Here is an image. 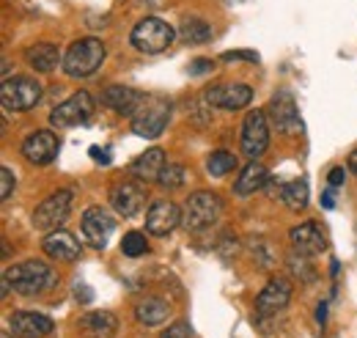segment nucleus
I'll use <instances>...</instances> for the list:
<instances>
[{
  "label": "nucleus",
  "mask_w": 357,
  "mask_h": 338,
  "mask_svg": "<svg viewBox=\"0 0 357 338\" xmlns=\"http://www.w3.org/2000/svg\"><path fill=\"white\" fill-rule=\"evenodd\" d=\"M215 64L209 61V58H198V61H192V66H190V75H204V72H209Z\"/></svg>",
  "instance_id": "obj_37"
},
{
  "label": "nucleus",
  "mask_w": 357,
  "mask_h": 338,
  "mask_svg": "<svg viewBox=\"0 0 357 338\" xmlns=\"http://www.w3.org/2000/svg\"><path fill=\"white\" fill-rule=\"evenodd\" d=\"M77 328L86 333V338H113L119 330V319L110 311H89L80 316Z\"/></svg>",
  "instance_id": "obj_22"
},
{
  "label": "nucleus",
  "mask_w": 357,
  "mask_h": 338,
  "mask_svg": "<svg viewBox=\"0 0 357 338\" xmlns=\"http://www.w3.org/2000/svg\"><path fill=\"white\" fill-rule=\"evenodd\" d=\"M143 102H146V94L135 91V88H127V85H110L102 94V105L110 108L119 116H135Z\"/></svg>",
  "instance_id": "obj_19"
},
{
  "label": "nucleus",
  "mask_w": 357,
  "mask_h": 338,
  "mask_svg": "<svg viewBox=\"0 0 357 338\" xmlns=\"http://www.w3.org/2000/svg\"><path fill=\"white\" fill-rule=\"evenodd\" d=\"M327 182H330L333 187H341V184L347 182V168H341V166L330 168V173H327Z\"/></svg>",
  "instance_id": "obj_36"
},
{
  "label": "nucleus",
  "mask_w": 357,
  "mask_h": 338,
  "mask_svg": "<svg viewBox=\"0 0 357 338\" xmlns=\"http://www.w3.org/2000/svg\"><path fill=\"white\" fill-rule=\"evenodd\" d=\"M8 328L17 338H45L55 330V322L36 311H17V314H11Z\"/></svg>",
  "instance_id": "obj_17"
},
{
  "label": "nucleus",
  "mask_w": 357,
  "mask_h": 338,
  "mask_svg": "<svg viewBox=\"0 0 357 338\" xmlns=\"http://www.w3.org/2000/svg\"><path fill=\"white\" fill-rule=\"evenodd\" d=\"M253 258L259 261L261 270H269L275 264V256H272V251H269V245L264 240H253Z\"/></svg>",
  "instance_id": "obj_32"
},
{
  "label": "nucleus",
  "mask_w": 357,
  "mask_h": 338,
  "mask_svg": "<svg viewBox=\"0 0 357 338\" xmlns=\"http://www.w3.org/2000/svg\"><path fill=\"white\" fill-rule=\"evenodd\" d=\"M278 196L283 201V207L291 212H300L308 207V182L303 179H294V182H286L278 187Z\"/></svg>",
  "instance_id": "obj_26"
},
{
  "label": "nucleus",
  "mask_w": 357,
  "mask_h": 338,
  "mask_svg": "<svg viewBox=\"0 0 357 338\" xmlns=\"http://www.w3.org/2000/svg\"><path fill=\"white\" fill-rule=\"evenodd\" d=\"M25 61H28V66H31V69H36V72H42V75L52 72L58 64H63L61 50L50 42L31 44V47L25 50Z\"/></svg>",
  "instance_id": "obj_23"
},
{
  "label": "nucleus",
  "mask_w": 357,
  "mask_h": 338,
  "mask_svg": "<svg viewBox=\"0 0 357 338\" xmlns=\"http://www.w3.org/2000/svg\"><path fill=\"white\" fill-rule=\"evenodd\" d=\"M149 251V242H146V234L143 231H130V234H124V240H121V254L130 256V258H137V256H143Z\"/></svg>",
  "instance_id": "obj_30"
},
{
  "label": "nucleus",
  "mask_w": 357,
  "mask_h": 338,
  "mask_svg": "<svg viewBox=\"0 0 357 338\" xmlns=\"http://www.w3.org/2000/svg\"><path fill=\"white\" fill-rule=\"evenodd\" d=\"M42 251H45L52 261H77V258H80V242L75 240V234L58 228V231H50L45 237Z\"/></svg>",
  "instance_id": "obj_20"
},
{
  "label": "nucleus",
  "mask_w": 357,
  "mask_h": 338,
  "mask_svg": "<svg viewBox=\"0 0 357 338\" xmlns=\"http://www.w3.org/2000/svg\"><path fill=\"white\" fill-rule=\"evenodd\" d=\"M165 166H168L165 152L162 149H149L132 163V176L137 182H157Z\"/></svg>",
  "instance_id": "obj_24"
},
{
  "label": "nucleus",
  "mask_w": 357,
  "mask_h": 338,
  "mask_svg": "<svg viewBox=\"0 0 357 338\" xmlns=\"http://www.w3.org/2000/svg\"><path fill=\"white\" fill-rule=\"evenodd\" d=\"M176 226H181V210L174 201H154L146 214V231L154 237H168Z\"/></svg>",
  "instance_id": "obj_18"
},
{
  "label": "nucleus",
  "mask_w": 357,
  "mask_h": 338,
  "mask_svg": "<svg viewBox=\"0 0 357 338\" xmlns=\"http://www.w3.org/2000/svg\"><path fill=\"white\" fill-rule=\"evenodd\" d=\"M289 242H291V248H294V254L300 256H319L324 248H327V237H324V231H321V226L319 223H300V226H294L291 231H289Z\"/></svg>",
  "instance_id": "obj_15"
},
{
  "label": "nucleus",
  "mask_w": 357,
  "mask_h": 338,
  "mask_svg": "<svg viewBox=\"0 0 357 338\" xmlns=\"http://www.w3.org/2000/svg\"><path fill=\"white\" fill-rule=\"evenodd\" d=\"M291 300V284L286 278H272L256 297V314L259 316H275L280 314Z\"/></svg>",
  "instance_id": "obj_16"
},
{
  "label": "nucleus",
  "mask_w": 357,
  "mask_h": 338,
  "mask_svg": "<svg viewBox=\"0 0 357 338\" xmlns=\"http://www.w3.org/2000/svg\"><path fill=\"white\" fill-rule=\"evenodd\" d=\"M14 193V170L11 168H0V201H8Z\"/></svg>",
  "instance_id": "obj_33"
},
{
  "label": "nucleus",
  "mask_w": 357,
  "mask_h": 338,
  "mask_svg": "<svg viewBox=\"0 0 357 338\" xmlns=\"http://www.w3.org/2000/svg\"><path fill=\"white\" fill-rule=\"evenodd\" d=\"M267 182H269V170L253 160L250 166H245V168H242V173L236 176V182H234V193L245 198V196L259 193V190H261Z\"/></svg>",
  "instance_id": "obj_25"
},
{
  "label": "nucleus",
  "mask_w": 357,
  "mask_h": 338,
  "mask_svg": "<svg viewBox=\"0 0 357 338\" xmlns=\"http://www.w3.org/2000/svg\"><path fill=\"white\" fill-rule=\"evenodd\" d=\"M190 333H192L190 322L178 319V322H174V325H171L168 330H162V336H160V338H190Z\"/></svg>",
  "instance_id": "obj_34"
},
{
  "label": "nucleus",
  "mask_w": 357,
  "mask_h": 338,
  "mask_svg": "<svg viewBox=\"0 0 357 338\" xmlns=\"http://www.w3.org/2000/svg\"><path fill=\"white\" fill-rule=\"evenodd\" d=\"M69 212H72V190H58L36 207L31 223L36 231L50 234V231H58L69 220Z\"/></svg>",
  "instance_id": "obj_8"
},
{
  "label": "nucleus",
  "mask_w": 357,
  "mask_h": 338,
  "mask_svg": "<svg viewBox=\"0 0 357 338\" xmlns=\"http://www.w3.org/2000/svg\"><path fill=\"white\" fill-rule=\"evenodd\" d=\"M168 122H171V102L162 96H146L140 110L132 116V132L137 138L154 140L165 132Z\"/></svg>",
  "instance_id": "obj_5"
},
{
  "label": "nucleus",
  "mask_w": 357,
  "mask_h": 338,
  "mask_svg": "<svg viewBox=\"0 0 357 338\" xmlns=\"http://www.w3.org/2000/svg\"><path fill=\"white\" fill-rule=\"evenodd\" d=\"M55 281L58 278H55L50 264L39 261V258H28V261L14 264V267H8L3 272V297L8 295L11 289L22 297H36L47 292V289H52Z\"/></svg>",
  "instance_id": "obj_1"
},
{
  "label": "nucleus",
  "mask_w": 357,
  "mask_h": 338,
  "mask_svg": "<svg viewBox=\"0 0 357 338\" xmlns=\"http://www.w3.org/2000/svg\"><path fill=\"white\" fill-rule=\"evenodd\" d=\"M234 168H236V154H231V152H225V149H218V152H212V154L206 157V170H209V176H215V179L228 176Z\"/></svg>",
  "instance_id": "obj_28"
},
{
  "label": "nucleus",
  "mask_w": 357,
  "mask_h": 338,
  "mask_svg": "<svg viewBox=\"0 0 357 338\" xmlns=\"http://www.w3.org/2000/svg\"><path fill=\"white\" fill-rule=\"evenodd\" d=\"M93 110H96L93 96H91L89 91H77V94H72L69 99H63L58 108H52L50 124L55 129L80 127V124H89Z\"/></svg>",
  "instance_id": "obj_7"
},
{
  "label": "nucleus",
  "mask_w": 357,
  "mask_h": 338,
  "mask_svg": "<svg viewBox=\"0 0 357 338\" xmlns=\"http://www.w3.org/2000/svg\"><path fill=\"white\" fill-rule=\"evenodd\" d=\"M269 146L267 110H250L242 122V152L250 160H259Z\"/></svg>",
  "instance_id": "obj_9"
},
{
  "label": "nucleus",
  "mask_w": 357,
  "mask_h": 338,
  "mask_svg": "<svg viewBox=\"0 0 357 338\" xmlns=\"http://www.w3.org/2000/svg\"><path fill=\"white\" fill-rule=\"evenodd\" d=\"M20 152H22V157L31 166H47V163H52L58 157L61 140H58V135L52 129H36V132H31L22 140V149Z\"/></svg>",
  "instance_id": "obj_11"
},
{
  "label": "nucleus",
  "mask_w": 357,
  "mask_h": 338,
  "mask_svg": "<svg viewBox=\"0 0 357 338\" xmlns=\"http://www.w3.org/2000/svg\"><path fill=\"white\" fill-rule=\"evenodd\" d=\"M0 338H11V330H3V333H0Z\"/></svg>",
  "instance_id": "obj_41"
},
{
  "label": "nucleus",
  "mask_w": 357,
  "mask_h": 338,
  "mask_svg": "<svg viewBox=\"0 0 357 338\" xmlns=\"http://www.w3.org/2000/svg\"><path fill=\"white\" fill-rule=\"evenodd\" d=\"M135 316H137V322L146 325V328L165 325L168 316H171V302L162 300V297H157V295H146L143 300H137V305H135Z\"/></svg>",
  "instance_id": "obj_21"
},
{
  "label": "nucleus",
  "mask_w": 357,
  "mask_h": 338,
  "mask_svg": "<svg viewBox=\"0 0 357 338\" xmlns=\"http://www.w3.org/2000/svg\"><path fill=\"white\" fill-rule=\"evenodd\" d=\"M174 39H176V31L160 17H143L130 34V44L137 52H146V55H157V52L168 50Z\"/></svg>",
  "instance_id": "obj_4"
},
{
  "label": "nucleus",
  "mask_w": 357,
  "mask_h": 338,
  "mask_svg": "<svg viewBox=\"0 0 357 338\" xmlns=\"http://www.w3.org/2000/svg\"><path fill=\"white\" fill-rule=\"evenodd\" d=\"M143 198H146V190L137 182H132V179L116 182L110 187V207L121 217H135L140 212V207H143Z\"/></svg>",
  "instance_id": "obj_14"
},
{
  "label": "nucleus",
  "mask_w": 357,
  "mask_h": 338,
  "mask_svg": "<svg viewBox=\"0 0 357 338\" xmlns=\"http://www.w3.org/2000/svg\"><path fill=\"white\" fill-rule=\"evenodd\" d=\"M289 267H291V272H294V275H297L303 284H311L313 278H316V272L308 267V256L291 254V256H289Z\"/></svg>",
  "instance_id": "obj_31"
},
{
  "label": "nucleus",
  "mask_w": 357,
  "mask_h": 338,
  "mask_svg": "<svg viewBox=\"0 0 357 338\" xmlns=\"http://www.w3.org/2000/svg\"><path fill=\"white\" fill-rule=\"evenodd\" d=\"M316 319H319V322L324 325V319H327V305H324V302L319 305V311H316Z\"/></svg>",
  "instance_id": "obj_39"
},
{
  "label": "nucleus",
  "mask_w": 357,
  "mask_h": 338,
  "mask_svg": "<svg viewBox=\"0 0 357 338\" xmlns=\"http://www.w3.org/2000/svg\"><path fill=\"white\" fill-rule=\"evenodd\" d=\"M105 55H107V50H105L102 39H96V36L77 39L63 55V72H66V78H75V80L91 78L105 64Z\"/></svg>",
  "instance_id": "obj_2"
},
{
  "label": "nucleus",
  "mask_w": 357,
  "mask_h": 338,
  "mask_svg": "<svg viewBox=\"0 0 357 338\" xmlns=\"http://www.w3.org/2000/svg\"><path fill=\"white\" fill-rule=\"evenodd\" d=\"M42 99V85L33 78L17 75V78H6L3 88H0V105L8 113H25L31 110L36 102Z\"/></svg>",
  "instance_id": "obj_6"
},
{
  "label": "nucleus",
  "mask_w": 357,
  "mask_h": 338,
  "mask_svg": "<svg viewBox=\"0 0 357 338\" xmlns=\"http://www.w3.org/2000/svg\"><path fill=\"white\" fill-rule=\"evenodd\" d=\"M267 119H272V124L278 127V132L283 135H297L303 129V122H300V110H297V102L289 91H278L272 96L267 108Z\"/></svg>",
  "instance_id": "obj_12"
},
{
  "label": "nucleus",
  "mask_w": 357,
  "mask_h": 338,
  "mask_svg": "<svg viewBox=\"0 0 357 338\" xmlns=\"http://www.w3.org/2000/svg\"><path fill=\"white\" fill-rule=\"evenodd\" d=\"M75 295H77V300L83 297V302H91V292L89 289H83V284H77V292H75Z\"/></svg>",
  "instance_id": "obj_38"
},
{
  "label": "nucleus",
  "mask_w": 357,
  "mask_h": 338,
  "mask_svg": "<svg viewBox=\"0 0 357 338\" xmlns=\"http://www.w3.org/2000/svg\"><path fill=\"white\" fill-rule=\"evenodd\" d=\"M349 170H352V173L357 176V149L352 152V154H349Z\"/></svg>",
  "instance_id": "obj_40"
},
{
  "label": "nucleus",
  "mask_w": 357,
  "mask_h": 338,
  "mask_svg": "<svg viewBox=\"0 0 357 338\" xmlns=\"http://www.w3.org/2000/svg\"><path fill=\"white\" fill-rule=\"evenodd\" d=\"M212 36H215L212 25L204 22V20H198V17H187V20H181V25H178V39L184 44H204V42H209Z\"/></svg>",
  "instance_id": "obj_27"
},
{
  "label": "nucleus",
  "mask_w": 357,
  "mask_h": 338,
  "mask_svg": "<svg viewBox=\"0 0 357 338\" xmlns=\"http://www.w3.org/2000/svg\"><path fill=\"white\" fill-rule=\"evenodd\" d=\"M80 226H83V237H86V242H89L91 248L105 251L110 234L116 231V217L105 207H89V210L83 212V223Z\"/></svg>",
  "instance_id": "obj_10"
},
{
  "label": "nucleus",
  "mask_w": 357,
  "mask_h": 338,
  "mask_svg": "<svg viewBox=\"0 0 357 338\" xmlns=\"http://www.w3.org/2000/svg\"><path fill=\"white\" fill-rule=\"evenodd\" d=\"M223 61H250V64H259V55L256 52L236 50V52H223Z\"/></svg>",
  "instance_id": "obj_35"
},
{
  "label": "nucleus",
  "mask_w": 357,
  "mask_h": 338,
  "mask_svg": "<svg viewBox=\"0 0 357 338\" xmlns=\"http://www.w3.org/2000/svg\"><path fill=\"white\" fill-rule=\"evenodd\" d=\"M220 212H223L220 196H215L209 190H198L181 207V226L187 231H206L209 226H215L220 220Z\"/></svg>",
  "instance_id": "obj_3"
},
{
  "label": "nucleus",
  "mask_w": 357,
  "mask_h": 338,
  "mask_svg": "<svg viewBox=\"0 0 357 338\" xmlns=\"http://www.w3.org/2000/svg\"><path fill=\"white\" fill-rule=\"evenodd\" d=\"M187 168L184 166H178V163H168L165 168H162V173H160V187H165V190H176V187H181L184 182H187Z\"/></svg>",
  "instance_id": "obj_29"
},
{
  "label": "nucleus",
  "mask_w": 357,
  "mask_h": 338,
  "mask_svg": "<svg viewBox=\"0 0 357 338\" xmlns=\"http://www.w3.org/2000/svg\"><path fill=\"white\" fill-rule=\"evenodd\" d=\"M206 102L220 110H242L253 102V88L245 83H220L206 91Z\"/></svg>",
  "instance_id": "obj_13"
}]
</instances>
